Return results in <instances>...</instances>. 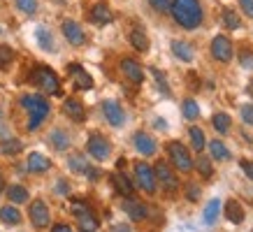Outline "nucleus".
<instances>
[{
    "mask_svg": "<svg viewBox=\"0 0 253 232\" xmlns=\"http://www.w3.org/2000/svg\"><path fill=\"white\" fill-rule=\"evenodd\" d=\"M207 149H209V158H211L214 162L232 160V151L225 147V142H221V139H211V142H207Z\"/></svg>",
    "mask_w": 253,
    "mask_h": 232,
    "instance_id": "obj_22",
    "label": "nucleus"
},
{
    "mask_svg": "<svg viewBox=\"0 0 253 232\" xmlns=\"http://www.w3.org/2000/svg\"><path fill=\"white\" fill-rule=\"evenodd\" d=\"M21 149H23V144L19 139H2L0 142V154L2 155H16V154H21Z\"/></svg>",
    "mask_w": 253,
    "mask_h": 232,
    "instance_id": "obj_36",
    "label": "nucleus"
},
{
    "mask_svg": "<svg viewBox=\"0 0 253 232\" xmlns=\"http://www.w3.org/2000/svg\"><path fill=\"white\" fill-rule=\"evenodd\" d=\"M193 170H198L200 177L205 179V181H209V179L214 177V160L207 158V155H198L193 160Z\"/></svg>",
    "mask_w": 253,
    "mask_h": 232,
    "instance_id": "obj_24",
    "label": "nucleus"
},
{
    "mask_svg": "<svg viewBox=\"0 0 253 232\" xmlns=\"http://www.w3.org/2000/svg\"><path fill=\"white\" fill-rule=\"evenodd\" d=\"M14 61V49L7 44H0V68H7Z\"/></svg>",
    "mask_w": 253,
    "mask_h": 232,
    "instance_id": "obj_39",
    "label": "nucleus"
},
{
    "mask_svg": "<svg viewBox=\"0 0 253 232\" xmlns=\"http://www.w3.org/2000/svg\"><path fill=\"white\" fill-rule=\"evenodd\" d=\"M63 114L68 116L70 121L82 123V121L86 118V109H84V105H82L77 98H65V100H63Z\"/></svg>",
    "mask_w": 253,
    "mask_h": 232,
    "instance_id": "obj_19",
    "label": "nucleus"
},
{
    "mask_svg": "<svg viewBox=\"0 0 253 232\" xmlns=\"http://www.w3.org/2000/svg\"><path fill=\"white\" fill-rule=\"evenodd\" d=\"M151 75H154L156 84H158V88H161L163 95H169V86H168V79H165V75H163V70L151 68Z\"/></svg>",
    "mask_w": 253,
    "mask_h": 232,
    "instance_id": "obj_38",
    "label": "nucleus"
},
{
    "mask_svg": "<svg viewBox=\"0 0 253 232\" xmlns=\"http://www.w3.org/2000/svg\"><path fill=\"white\" fill-rule=\"evenodd\" d=\"M128 39H130V44H132L135 51H139V54L149 51V38H146L144 28H132L130 35H128Z\"/></svg>",
    "mask_w": 253,
    "mask_h": 232,
    "instance_id": "obj_26",
    "label": "nucleus"
},
{
    "mask_svg": "<svg viewBox=\"0 0 253 232\" xmlns=\"http://www.w3.org/2000/svg\"><path fill=\"white\" fill-rule=\"evenodd\" d=\"M68 75L72 77V84H75L77 91H91L93 88V77L77 63H70L68 65Z\"/></svg>",
    "mask_w": 253,
    "mask_h": 232,
    "instance_id": "obj_13",
    "label": "nucleus"
},
{
    "mask_svg": "<svg viewBox=\"0 0 253 232\" xmlns=\"http://www.w3.org/2000/svg\"><path fill=\"white\" fill-rule=\"evenodd\" d=\"M154 174H156V184L161 186L168 195H174L179 191V177H176V170L169 165L168 160H158L154 165Z\"/></svg>",
    "mask_w": 253,
    "mask_h": 232,
    "instance_id": "obj_5",
    "label": "nucleus"
},
{
    "mask_svg": "<svg viewBox=\"0 0 253 232\" xmlns=\"http://www.w3.org/2000/svg\"><path fill=\"white\" fill-rule=\"evenodd\" d=\"M119 68H121V75L128 79L130 84L139 86L142 81H144V68H142V65H139L135 58H123Z\"/></svg>",
    "mask_w": 253,
    "mask_h": 232,
    "instance_id": "obj_14",
    "label": "nucleus"
},
{
    "mask_svg": "<svg viewBox=\"0 0 253 232\" xmlns=\"http://www.w3.org/2000/svg\"><path fill=\"white\" fill-rule=\"evenodd\" d=\"M5 193H7V200L12 202V204H26V202L31 200L28 188L21 184H12L9 188H5Z\"/></svg>",
    "mask_w": 253,
    "mask_h": 232,
    "instance_id": "obj_23",
    "label": "nucleus"
},
{
    "mask_svg": "<svg viewBox=\"0 0 253 232\" xmlns=\"http://www.w3.org/2000/svg\"><path fill=\"white\" fill-rule=\"evenodd\" d=\"M49 170H51V160L44 154H40V151L28 154V158H26V172H31V174H44Z\"/></svg>",
    "mask_w": 253,
    "mask_h": 232,
    "instance_id": "obj_18",
    "label": "nucleus"
},
{
    "mask_svg": "<svg viewBox=\"0 0 253 232\" xmlns=\"http://www.w3.org/2000/svg\"><path fill=\"white\" fill-rule=\"evenodd\" d=\"M149 5L156 9V12H169V5H172V0H149Z\"/></svg>",
    "mask_w": 253,
    "mask_h": 232,
    "instance_id": "obj_43",
    "label": "nucleus"
},
{
    "mask_svg": "<svg viewBox=\"0 0 253 232\" xmlns=\"http://www.w3.org/2000/svg\"><path fill=\"white\" fill-rule=\"evenodd\" d=\"M72 214L77 216V230L79 232H95L98 230V218L91 211V207L86 204L84 200H72Z\"/></svg>",
    "mask_w": 253,
    "mask_h": 232,
    "instance_id": "obj_6",
    "label": "nucleus"
},
{
    "mask_svg": "<svg viewBox=\"0 0 253 232\" xmlns=\"http://www.w3.org/2000/svg\"><path fill=\"white\" fill-rule=\"evenodd\" d=\"M209 54L218 63H230L237 51H235V44H232V39L228 38V35H216V38L209 42Z\"/></svg>",
    "mask_w": 253,
    "mask_h": 232,
    "instance_id": "obj_7",
    "label": "nucleus"
},
{
    "mask_svg": "<svg viewBox=\"0 0 253 232\" xmlns=\"http://www.w3.org/2000/svg\"><path fill=\"white\" fill-rule=\"evenodd\" d=\"M135 181L137 186L144 191L146 195H156V174H154V167L149 162H135Z\"/></svg>",
    "mask_w": 253,
    "mask_h": 232,
    "instance_id": "obj_9",
    "label": "nucleus"
},
{
    "mask_svg": "<svg viewBox=\"0 0 253 232\" xmlns=\"http://www.w3.org/2000/svg\"><path fill=\"white\" fill-rule=\"evenodd\" d=\"M61 31H63V38L68 39L72 46H82L86 42L84 28H82L77 21H72V19H65V21L61 23Z\"/></svg>",
    "mask_w": 253,
    "mask_h": 232,
    "instance_id": "obj_12",
    "label": "nucleus"
},
{
    "mask_svg": "<svg viewBox=\"0 0 253 232\" xmlns=\"http://www.w3.org/2000/svg\"><path fill=\"white\" fill-rule=\"evenodd\" d=\"M239 112H242V121L246 125H253V105H242Z\"/></svg>",
    "mask_w": 253,
    "mask_h": 232,
    "instance_id": "obj_42",
    "label": "nucleus"
},
{
    "mask_svg": "<svg viewBox=\"0 0 253 232\" xmlns=\"http://www.w3.org/2000/svg\"><path fill=\"white\" fill-rule=\"evenodd\" d=\"M5 191V179H2V174H0V193Z\"/></svg>",
    "mask_w": 253,
    "mask_h": 232,
    "instance_id": "obj_51",
    "label": "nucleus"
},
{
    "mask_svg": "<svg viewBox=\"0 0 253 232\" xmlns=\"http://www.w3.org/2000/svg\"><path fill=\"white\" fill-rule=\"evenodd\" d=\"M121 207H123V211L128 214V218H132L135 223H142V221L149 218V207H146L144 202L135 200V195H132V197H126V202H123Z\"/></svg>",
    "mask_w": 253,
    "mask_h": 232,
    "instance_id": "obj_15",
    "label": "nucleus"
},
{
    "mask_svg": "<svg viewBox=\"0 0 253 232\" xmlns=\"http://www.w3.org/2000/svg\"><path fill=\"white\" fill-rule=\"evenodd\" d=\"M91 21L95 23V26H105V23L112 21V12H109L107 5H102V2L93 5L91 7Z\"/></svg>",
    "mask_w": 253,
    "mask_h": 232,
    "instance_id": "obj_30",
    "label": "nucleus"
},
{
    "mask_svg": "<svg viewBox=\"0 0 253 232\" xmlns=\"http://www.w3.org/2000/svg\"><path fill=\"white\" fill-rule=\"evenodd\" d=\"M86 151L91 155L93 160L98 162H105L112 155V144H109V139L105 135H100V132H93L88 142H86Z\"/></svg>",
    "mask_w": 253,
    "mask_h": 232,
    "instance_id": "obj_8",
    "label": "nucleus"
},
{
    "mask_svg": "<svg viewBox=\"0 0 253 232\" xmlns=\"http://www.w3.org/2000/svg\"><path fill=\"white\" fill-rule=\"evenodd\" d=\"M239 9H242L249 19H253V0H239Z\"/></svg>",
    "mask_w": 253,
    "mask_h": 232,
    "instance_id": "obj_45",
    "label": "nucleus"
},
{
    "mask_svg": "<svg viewBox=\"0 0 253 232\" xmlns=\"http://www.w3.org/2000/svg\"><path fill=\"white\" fill-rule=\"evenodd\" d=\"M181 114H184L186 121H198L200 118V107L198 102H195V98H186L184 102H181Z\"/></svg>",
    "mask_w": 253,
    "mask_h": 232,
    "instance_id": "obj_34",
    "label": "nucleus"
},
{
    "mask_svg": "<svg viewBox=\"0 0 253 232\" xmlns=\"http://www.w3.org/2000/svg\"><path fill=\"white\" fill-rule=\"evenodd\" d=\"M102 114H105V118H107V123L114 125V128H121V125L126 123V112H123V107L116 100H105L102 102Z\"/></svg>",
    "mask_w": 253,
    "mask_h": 232,
    "instance_id": "obj_16",
    "label": "nucleus"
},
{
    "mask_svg": "<svg viewBox=\"0 0 253 232\" xmlns=\"http://www.w3.org/2000/svg\"><path fill=\"white\" fill-rule=\"evenodd\" d=\"M165 149H168L169 165H172L176 172L191 174L193 172V155H191V151L186 149V144H181L179 139H172V142H168V147Z\"/></svg>",
    "mask_w": 253,
    "mask_h": 232,
    "instance_id": "obj_4",
    "label": "nucleus"
},
{
    "mask_svg": "<svg viewBox=\"0 0 253 232\" xmlns=\"http://www.w3.org/2000/svg\"><path fill=\"white\" fill-rule=\"evenodd\" d=\"M56 193L58 195H68L70 193V186L65 184V179H58V184H56Z\"/></svg>",
    "mask_w": 253,
    "mask_h": 232,
    "instance_id": "obj_46",
    "label": "nucleus"
},
{
    "mask_svg": "<svg viewBox=\"0 0 253 232\" xmlns=\"http://www.w3.org/2000/svg\"><path fill=\"white\" fill-rule=\"evenodd\" d=\"M49 144L56 151H65V149H70V135L63 128H56V130L49 132Z\"/></svg>",
    "mask_w": 253,
    "mask_h": 232,
    "instance_id": "obj_28",
    "label": "nucleus"
},
{
    "mask_svg": "<svg viewBox=\"0 0 253 232\" xmlns=\"http://www.w3.org/2000/svg\"><path fill=\"white\" fill-rule=\"evenodd\" d=\"M221 209H223V218H225L228 223H232V225H242V223H244L246 211H244V207H242V202H239V200L230 197V200L225 202Z\"/></svg>",
    "mask_w": 253,
    "mask_h": 232,
    "instance_id": "obj_17",
    "label": "nucleus"
},
{
    "mask_svg": "<svg viewBox=\"0 0 253 232\" xmlns=\"http://www.w3.org/2000/svg\"><path fill=\"white\" fill-rule=\"evenodd\" d=\"M221 200L218 197H214V200L207 202V207H205V214H202V218H205V225H214L216 221H218V214H221Z\"/></svg>",
    "mask_w": 253,
    "mask_h": 232,
    "instance_id": "obj_31",
    "label": "nucleus"
},
{
    "mask_svg": "<svg viewBox=\"0 0 253 232\" xmlns=\"http://www.w3.org/2000/svg\"><path fill=\"white\" fill-rule=\"evenodd\" d=\"M169 49H172V54L179 61H184V63H193V58H195V46L191 42H186V39H172Z\"/></svg>",
    "mask_w": 253,
    "mask_h": 232,
    "instance_id": "obj_21",
    "label": "nucleus"
},
{
    "mask_svg": "<svg viewBox=\"0 0 253 232\" xmlns=\"http://www.w3.org/2000/svg\"><path fill=\"white\" fill-rule=\"evenodd\" d=\"M246 93H249V95H251V98H253V79H251V81H249V84H246Z\"/></svg>",
    "mask_w": 253,
    "mask_h": 232,
    "instance_id": "obj_50",
    "label": "nucleus"
},
{
    "mask_svg": "<svg viewBox=\"0 0 253 232\" xmlns=\"http://www.w3.org/2000/svg\"><path fill=\"white\" fill-rule=\"evenodd\" d=\"M35 38H38V44L40 49H44V51H54V38H51V33H49V28L46 26H38L35 28Z\"/></svg>",
    "mask_w": 253,
    "mask_h": 232,
    "instance_id": "obj_33",
    "label": "nucleus"
},
{
    "mask_svg": "<svg viewBox=\"0 0 253 232\" xmlns=\"http://www.w3.org/2000/svg\"><path fill=\"white\" fill-rule=\"evenodd\" d=\"M0 223L2 225H19L21 223V211H19L14 204L0 207Z\"/></svg>",
    "mask_w": 253,
    "mask_h": 232,
    "instance_id": "obj_27",
    "label": "nucleus"
},
{
    "mask_svg": "<svg viewBox=\"0 0 253 232\" xmlns=\"http://www.w3.org/2000/svg\"><path fill=\"white\" fill-rule=\"evenodd\" d=\"M211 125H214V130L218 135H228L232 130V118L230 114H225V112H214L211 114Z\"/></svg>",
    "mask_w": 253,
    "mask_h": 232,
    "instance_id": "obj_25",
    "label": "nucleus"
},
{
    "mask_svg": "<svg viewBox=\"0 0 253 232\" xmlns=\"http://www.w3.org/2000/svg\"><path fill=\"white\" fill-rule=\"evenodd\" d=\"M239 61H242V68L244 70H253V49H242Z\"/></svg>",
    "mask_w": 253,
    "mask_h": 232,
    "instance_id": "obj_41",
    "label": "nucleus"
},
{
    "mask_svg": "<svg viewBox=\"0 0 253 232\" xmlns=\"http://www.w3.org/2000/svg\"><path fill=\"white\" fill-rule=\"evenodd\" d=\"M112 232H130V228H128L126 223H116L114 228H112Z\"/></svg>",
    "mask_w": 253,
    "mask_h": 232,
    "instance_id": "obj_48",
    "label": "nucleus"
},
{
    "mask_svg": "<svg viewBox=\"0 0 253 232\" xmlns=\"http://www.w3.org/2000/svg\"><path fill=\"white\" fill-rule=\"evenodd\" d=\"M132 147L137 149V154L139 155H156V151H158V142H156L149 132L144 130H137L135 135H132Z\"/></svg>",
    "mask_w": 253,
    "mask_h": 232,
    "instance_id": "obj_11",
    "label": "nucleus"
},
{
    "mask_svg": "<svg viewBox=\"0 0 253 232\" xmlns=\"http://www.w3.org/2000/svg\"><path fill=\"white\" fill-rule=\"evenodd\" d=\"M154 123H156V128H158V130H165V128H168V125H165V121H163V118H156Z\"/></svg>",
    "mask_w": 253,
    "mask_h": 232,
    "instance_id": "obj_49",
    "label": "nucleus"
},
{
    "mask_svg": "<svg viewBox=\"0 0 253 232\" xmlns=\"http://www.w3.org/2000/svg\"><path fill=\"white\" fill-rule=\"evenodd\" d=\"M188 139H191V147L195 149V154H202V151H205V147H207L205 132L200 130L198 125H191V128H188Z\"/></svg>",
    "mask_w": 253,
    "mask_h": 232,
    "instance_id": "obj_32",
    "label": "nucleus"
},
{
    "mask_svg": "<svg viewBox=\"0 0 253 232\" xmlns=\"http://www.w3.org/2000/svg\"><path fill=\"white\" fill-rule=\"evenodd\" d=\"M184 195H186V200L195 204V202H200V197H202V188H200L195 181H188L184 188Z\"/></svg>",
    "mask_w": 253,
    "mask_h": 232,
    "instance_id": "obj_37",
    "label": "nucleus"
},
{
    "mask_svg": "<svg viewBox=\"0 0 253 232\" xmlns=\"http://www.w3.org/2000/svg\"><path fill=\"white\" fill-rule=\"evenodd\" d=\"M221 23H223V28H225V31H239V28H242V19H239V14L232 7L223 9Z\"/></svg>",
    "mask_w": 253,
    "mask_h": 232,
    "instance_id": "obj_29",
    "label": "nucleus"
},
{
    "mask_svg": "<svg viewBox=\"0 0 253 232\" xmlns=\"http://www.w3.org/2000/svg\"><path fill=\"white\" fill-rule=\"evenodd\" d=\"M169 14L184 31H195L205 23V7L200 0H172Z\"/></svg>",
    "mask_w": 253,
    "mask_h": 232,
    "instance_id": "obj_1",
    "label": "nucleus"
},
{
    "mask_svg": "<svg viewBox=\"0 0 253 232\" xmlns=\"http://www.w3.org/2000/svg\"><path fill=\"white\" fill-rule=\"evenodd\" d=\"M109 179H112L114 191L121 195V197H132V195H135V184H132V181L126 177L123 172H114V174H112Z\"/></svg>",
    "mask_w": 253,
    "mask_h": 232,
    "instance_id": "obj_20",
    "label": "nucleus"
},
{
    "mask_svg": "<svg viewBox=\"0 0 253 232\" xmlns=\"http://www.w3.org/2000/svg\"><path fill=\"white\" fill-rule=\"evenodd\" d=\"M51 232H72V228L65 223H56V225H51Z\"/></svg>",
    "mask_w": 253,
    "mask_h": 232,
    "instance_id": "obj_47",
    "label": "nucleus"
},
{
    "mask_svg": "<svg viewBox=\"0 0 253 232\" xmlns=\"http://www.w3.org/2000/svg\"><path fill=\"white\" fill-rule=\"evenodd\" d=\"M31 81L38 86L42 93H46V95H61L63 93L61 91V79H58V75H56L49 65H38V68L33 70Z\"/></svg>",
    "mask_w": 253,
    "mask_h": 232,
    "instance_id": "obj_3",
    "label": "nucleus"
},
{
    "mask_svg": "<svg viewBox=\"0 0 253 232\" xmlns=\"http://www.w3.org/2000/svg\"><path fill=\"white\" fill-rule=\"evenodd\" d=\"M239 167H242V172H244L246 177L253 181V160H249V158H242V160H239Z\"/></svg>",
    "mask_w": 253,
    "mask_h": 232,
    "instance_id": "obj_44",
    "label": "nucleus"
},
{
    "mask_svg": "<svg viewBox=\"0 0 253 232\" xmlns=\"http://www.w3.org/2000/svg\"><path fill=\"white\" fill-rule=\"evenodd\" d=\"M19 105H21L23 112L28 114V125H26V130H28V132L38 130L40 125L46 121L49 112H51L49 100H46L44 95H40V93H26V95H21Z\"/></svg>",
    "mask_w": 253,
    "mask_h": 232,
    "instance_id": "obj_2",
    "label": "nucleus"
},
{
    "mask_svg": "<svg viewBox=\"0 0 253 232\" xmlns=\"http://www.w3.org/2000/svg\"><path fill=\"white\" fill-rule=\"evenodd\" d=\"M68 167L72 172H77V174H86V170H88L91 165L86 162V158L82 154H75V155H70L68 158Z\"/></svg>",
    "mask_w": 253,
    "mask_h": 232,
    "instance_id": "obj_35",
    "label": "nucleus"
},
{
    "mask_svg": "<svg viewBox=\"0 0 253 232\" xmlns=\"http://www.w3.org/2000/svg\"><path fill=\"white\" fill-rule=\"evenodd\" d=\"M16 7L21 9L23 14H35L38 12V0H16Z\"/></svg>",
    "mask_w": 253,
    "mask_h": 232,
    "instance_id": "obj_40",
    "label": "nucleus"
},
{
    "mask_svg": "<svg viewBox=\"0 0 253 232\" xmlns=\"http://www.w3.org/2000/svg\"><path fill=\"white\" fill-rule=\"evenodd\" d=\"M28 216H31V223L38 230H46L51 225V211H49L44 200H33L31 209H28Z\"/></svg>",
    "mask_w": 253,
    "mask_h": 232,
    "instance_id": "obj_10",
    "label": "nucleus"
}]
</instances>
